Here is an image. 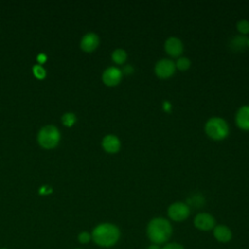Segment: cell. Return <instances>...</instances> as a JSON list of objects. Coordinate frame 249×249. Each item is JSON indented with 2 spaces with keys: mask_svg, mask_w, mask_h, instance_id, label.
Here are the masks:
<instances>
[{
  "mask_svg": "<svg viewBox=\"0 0 249 249\" xmlns=\"http://www.w3.org/2000/svg\"><path fill=\"white\" fill-rule=\"evenodd\" d=\"M172 233V227L168 220L157 217L152 219L147 226V234L154 244L164 243Z\"/></svg>",
  "mask_w": 249,
  "mask_h": 249,
  "instance_id": "obj_1",
  "label": "cell"
},
{
  "mask_svg": "<svg viewBox=\"0 0 249 249\" xmlns=\"http://www.w3.org/2000/svg\"><path fill=\"white\" fill-rule=\"evenodd\" d=\"M120 230L110 223H103L96 226L92 231V238L96 244L102 247H110L116 244L120 238Z\"/></svg>",
  "mask_w": 249,
  "mask_h": 249,
  "instance_id": "obj_2",
  "label": "cell"
},
{
  "mask_svg": "<svg viewBox=\"0 0 249 249\" xmlns=\"http://www.w3.org/2000/svg\"><path fill=\"white\" fill-rule=\"evenodd\" d=\"M204 131L212 140L220 141L229 135L230 127L223 118L211 117L204 124Z\"/></svg>",
  "mask_w": 249,
  "mask_h": 249,
  "instance_id": "obj_3",
  "label": "cell"
},
{
  "mask_svg": "<svg viewBox=\"0 0 249 249\" xmlns=\"http://www.w3.org/2000/svg\"><path fill=\"white\" fill-rule=\"evenodd\" d=\"M59 131L53 125L44 126L38 133V141L45 148H53L59 141Z\"/></svg>",
  "mask_w": 249,
  "mask_h": 249,
  "instance_id": "obj_4",
  "label": "cell"
},
{
  "mask_svg": "<svg viewBox=\"0 0 249 249\" xmlns=\"http://www.w3.org/2000/svg\"><path fill=\"white\" fill-rule=\"evenodd\" d=\"M175 62L169 58H161L155 64L154 71L158 78L168 79L175 73Z\"/></svg>",
  "mask_w": 249,
  "mask_h": 249,
  "instance_id": "obj_5",
  "label": "cell"
},
{
  "mask_svg": "<svg viewBox=\"0 0 249 249\" xmlns=\"http://www.w3.org/2000/svg\"><path fill=\"white\" fill-rule=\"evenodd\" d=\"M167 215L171 220L175 222H182L189 217L190 207L188 204L181 201L173 202L168 206Z\"/></svg>",
  "mask_w": 249,
  "mask_h": 249,
  "instance_id": "obj_6",
  "label": "cell"
},
{
  "mask_svg": "<svg viewBox=\"0 0 249 249\" xmlns=\"http://www.w3.org/2000/svg\"><path fill=\"white\" fill-rule=\"evenodd\" d=\"M165 53L173 58H178L184 52V45L183 42L175 36L168 37L163 45Z\"/></svg>",
  "mask_w": 249,
  "mask_h": 249,
  "instance_id": "obj_7",
  "label": "cell"
},
{
  "mask_svg": "<svg viewBox=\"0 0 249 249\" xmlns=\"http://www.w3.org/2000/svg\"><path fill=\"white\" fill-rule=\"evenodd\" d=\"M123 78V72L116 66H110L106 68L102 74V81L108 87L117 86Z\"/></svg>",
  "mask_w": 249,
  "mask_h": 249,
  "instance_id": "obj_8",
  "label": "cell"
},
{
  "mask_svg": "<svg viewBox=\"0 0 249 249\" xmlns=\"http://www.w3.org/2000/svg\"><path fill=\"white\" fill-rule=\"evenodd\" d=\"M214 217L206 212L198 213L194 219V225L200 231H210L215 227Z\"/></svg>",
  "mask_w": 249,
  "mask_h": 249,
  "instance_id": "obj_9",
  "label": "cell"
},
{
  "mask_svg": "<svg viewBox=\"0 0 249 249\" xmlns=\"http://www.w3.org/2000/svg\"><path fill=\"white\" fill-rule=\"evenodd\" d=\"M234 121L240 129L249 130V105H243L236 111Z\"/></svg>",
  "mask_w": 249,
  "mask_h": 249,
  "instance_id": "obj_10",
  "label": "cell"
},
{
  "mask_svg": "<svg viewBox=\"0 0 249 249\" xmlns=\"http://www.w3.org/2000/svg\"><path fill=\"white\" fill-rule=\"evenodd\" d=\"M102 147L106 152L114 154L121 149V141L116 135L107 134L102 139Z\"/></svg>",
  "mask_w": 249,
  "mask_h": 249,
  "instance_id": "obj_11",
  "label": "cell"
},
{
  "mask_svg": "<svg viewBox=\"0 0 249 249\" xmlns=\"http://www.w3.org/2000/svg\"><path fill=\"white\" fill-rule=\"evenodd\" d=\"M98 44H99V38L93 32L87 33L82 38V41H81V47L86 52H91V51L95 50L97 48Z\"/></svg>",
  "mask_w": 249,
  "mask_h": 249,
  "instance_id": "obj_12",
  "label": "cell"
},
{
  "mask_svg": "<svg viewBox=\"0 0 249 249\" xmlns=\"http://www.w3.org/2000/svg\"><path fill=\"white\" fill-rule=\"evenodd\" d=\"M214 237L220 242H228L231 239V231L225 225H219L214 227Z\"/></svg>",
  "mask_w": 249,
  "mask_h": 249,
  "instance_id": "obj_13",
  "label": "cell"
},
{
  "mask_svg": "<svg viewBox=\"0 0 249 249\" xmlns=\"http://www.w3.org/2000/svg\"><path fill=\"white\" fill-rule=\"evenodd\" d=\"M127 59V53L124 49H116L114 50V52L112 53V60L116 63V64H124Z\"/></svg>",
  "mask_w": 249,
  "mask_h": 249,
  "instance_id": "obj_14",
  "label": "cell"
},
{
  "mask_svg": "<svg viewBox=\"0 0 249 249\" xmlns=\"http://www.w3.org/2000/svg\"><path fill=\"white\" fill-rule=\"evenodd\" d=\"M175 67L179 71H187L191 67V60L188 57L180 56L175 61Z\"/></svg>",
  "mask_w": 249,
  "mask_h": 249,
  "instance_id": "obj_15",
  "label": "cell"
},
{
  "mask_svg": "<svg viewBox=\"0 0 249 249\" xmlns=\"http://www.w3.org/2000/svg\"><path fill=\"white\" fill-rule=\"evenodd\" d=\"M246 40L247 38L244 37L243 35L240 36H235L232 40H231V47L234 48L235 50H239L242 49L246 46Z\"/></svg>",
  "mask_w": 249,
  "mask_h": 249,
  "instance_id": "obj_16",
  "label": "cell"
},
{
  "mask_svg": "<svg viewBox=\"0 0 249 249\" xmlns=\"http://www.w3.org/2000/svg\"><path fill=\"white\" fill-rule=\"evenodd\" d=\"M236 29L241 35H246L249 33V21L246 19H240L236 22Z\"/></svg>",
  "mask_w": 249,
  "mask_h": 249,
  "instance_id": "obj_17",
  "label": "cell"
},
{
  "mask_svg": "<svg viewBox=\"0 0 249 249\" xmlns=\"http://www.w3.org/2000/svg\"><path fill=\"white\" fill-rule=\"evenodd\" d=\"M76 121V116L73 113H66L62 116V122L65 125L71 126Z\"/></svg>",
  "mask_w": 249,
  "mask_h": 249,
  "instance_id": "obj_18",
  "label": "cell"
},
{
  "mask_svg": "<svg viewBox=\"0 0 249 249\" xmlns=\"http://www.w3.org/2000/svg\"><path fill=\"white\" fill-rule=\"evenodd\" d=\"M33 72H34L35 76L38 77V78H40V79L44 78L45 75H46L45 69H44L41 65H39V64H36V65L33 66Z\"/></svg>",
  "mask_w": 249,
  "mask_h": 249,
  "instance_id": "obj_19",
  "label": "cell"
},
{
  "mask_svg": "<svg viewBox=\"0 0 249 249\" xmlns=\"http://www.w3.org/2000/svg\"><path fill=\"white\" fill-rule=\"evenodd\" d=\"M161 249H184V247L176 242H172V243H168L166 245H164Z\"/></svg>",
  "mask_w": 249,
  "mask_h": 249,
  "instance_id": "obj_20",
  "label": "cell"
},
{
  "mask_svg": "<svg viewBox=\"0 0 249 249\" xmlns=\"http://www.w3.org/2000/svg\"><path fill=\"white\" fill-rule=\"evenodd\" d=\"M89 239H90V235L86 231L80 233V235H79V240L82 243H87V242L89 241Z\"/></svg>",
  "mask_w": 249,
  "mask_h": 249,
  "instance_id": "obj_21",
  "label": "cell"
},
{
  "mask_svg": "<svg viewBox=\"0 0 249 249\" xmlns=\"http://www.w3.org/2000/svg\"><path fill=\"white\" fill-rule=\"evenodd\" d=\"M133 71H134V69H133V67L131 66V65H125L124 68H123V70H122V72H123V74H125V75H129V74H131V73H133Z\"/></svg>",
  "mask_w": 249,
  "mask_h": 249,
  "instance_id": "obj_22",
  "label": "cell"
},
{
  "mask_svg": "<svg viewBox=\"0 0 249 249\" xmlns=\"http://www.w3.org/2000/svg\"><path fill=\"white\" fill-rule=\"evenodd\" d=\"M52 192V189L49 187V186H43L41 189H40V193L44 194V193H50Z\"/></svg>",
  "mask_w": 249,
  "mask_h": 249,
  "instance_id": "obj_23",
  "label": "cell"
},
{
  "mask_svg": "<svg viewBox=\"0 0 249 249\" xmlns=\"http://www.w3.org/2000/svg\"><path fill=\"white\" fill-rule=\"evenodd\" d=\"M37 59L40 61V62H44L46 60V55L44 53H40L38 56H37Z\"/></svg>",
  "mask_w": 249,
  "mask_h": 249,
  "instance_id": "obj_24",
  "label": "cell"
},
{
  "mask_svg": "<svg viewBox=\"0 0 249 249\" xmlns=\"http://www.w3.org/2000/svg\"><path fill=\"white\" fill-rule=\"evenodd\" d=\"M148 249H160V246L158 244H152V245L149 246Z\"/></svg>",
  "mask_w": 249,
  "mask_h": 249,
  "instance_id": "obj_25",
  "label": "cell"
},
{
  "mask_svg": "<svg viewBox=\"0 0 249 249\" xmlns=\"http://www.w3.org/2000/svg\"><path fill=\"white\" fill-rule=\"evenodd\" d=\"M246 47L249 48V38H247V40H246Z\"/></svg>",
  "mask_w": 249,
  "mask_h": 249,
  "instance_id": "obj_26",
  "label": "cell"
}]
</instances>
